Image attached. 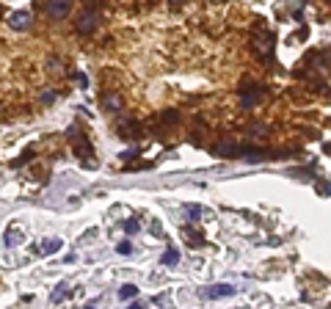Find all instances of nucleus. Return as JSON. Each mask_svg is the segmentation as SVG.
Wrapping results in <instances>:
<instances>
[{
    "instance_id": "f257e3e1",
    "label": "nucleus",
    "mask_w": 331,
    "mask_h": 309,
    "mask_svg": "<svg viewBox=\"0 0 331 309\" xmlns=\"http://www.w3.org/2000/svg\"><path fill=\"white\" fill-rule=\"evenodd\" d=\"M67 136H69V141H72V147H75V155L83 160V166H94V160H91L94 147H91V141H88V136H86V127H83V125H72Z\"/></svg>"
},
{
    "instance_id": "f03ea898",
    "label": "nucleus",
    "mask_w": 331,
    "mask_h": 309,
    "mask_svg": "<svg viewBox=\"0 0 331 309\" xmlns=\"http://www.w3.org/2000/svg\"><path fill=\"white\" fill-rule=\"evenodd\" d=\"M251 47H254V52H257L265 64H270V61H273V52H276V33L259 28V31L254 33V39H251Z\"/></svg>"
},
{
    "instance_id": "7ed1b4c3",
    "label": "nucleus",
    "mask_w": 331,
    "mask_h": 309,
    "mask_svg": "<svg viewBox=\"0 0 331 309\" xmlns=\"http://www.w3.org/2000/svg\"><path fill=\"white\" fill-rule=\"evenodd\" d=\"M99 25V6L97 3H86L83 6V14L78 17V33L83 36H88V33H94Z\"/></svg>"
},
{
    "instance_id": "20e7f679",
    "label": "nucleus",
    "mask_w": 331,
    "mask_h": 309,
    "mask_svg": "<svg viewBox=\"0 0 331 309\" xmlns=\"http://www.w3.org/2000/svg\"><path fill=\"white\" fill-rule=\"evenodd\" d=\"M265 97V86L262 83H248V86H240V105L243 108H251L257 105L259 100Z\"/></svg>"
},
{
    "instance_id": "39448f33",
    "label": "nucleus",
    "mask_w": 331,
    "mask_h": 309,
    "mask_svg": "<svg viewBox=\"0 0 331 309\" xmlns=\"http://www.w3.org/2000/svg\"><path fill=\"white\" fill-rule=\"evenodd\" d=\"M235 293H238L235 284H210V287L202 290V298L215 301V298H227V295H235Z\"/></svg>"
},
{
    "instance_id": "423d86ee",
    "label": "nucleus",
    "mask_w": 331,
    "mask_h": 309,
    "mask_svg": "<svg viewBox=\"0 0 331 309\" xmlns=\"http://www.w3.org/2000/svg\"><path fill=\"white\" fill-rule=\"evenodd\" d=\"M9 25L14 28V31H28V28L33 25V20H31L28 11H14V14L9 17Z\"/></svg>"
},
{
    "instance_id": "0eeeda50",
    "label": "nucleus",
    "mask_w": 331,
    "mask_h": 309,
    "mask_svg": "<svg viewBox=\"0 0 331 309\" xmlns=\"http://www.w3.org/2000/svg\"><path fill=\"white\" fill-rule=\"evenodd\" d=\"M61 249H64V240H61V237H44V240L39 243L36 252L47 257V254H56V252H61Z\"/></svg>"
},
{
    "instance_id": "6e6552de",
    "label": "nucleus",
    "mask_w": 331,
    "mask_h": 309,
    "mask_svg": "<svg viewBox=\"0 0 331 309\" xmlns=\"http://www.w3.org/2000/svg\"><path fill=\"white\" fill-rule=\"evenodd\" d=\"M41 9H44L47 14H50L52 20H56V17H67L69 11H72V3H44Z\"/></svg>"
},
{
    "instance_id": "1a4fd4ad",
    "label": "nucleus",
    "mask_w": 331,
    "mask_h": 309,
    "mask_svg": "<svg viewBox=\"0 0 331 309\" xmlns=\"http://www.w3.org/2000/svg\"><path fill=\"white\" fill-rule=\"evenodd\" d=\"M3 243L6 246H20L22 243V229H17V226H9V229H6V235H3Z\"/></svg>"
},
{
    "instance_id": "9d476101",
    "label": "nucleus",
    "mask_w": 331,
    "mask_h": 309,
    "mask_svg": "<svg viewBox=\"0 0 331 309\" xmlns=\"http://www.w3.org/2000/svg\"><path fill=\"white\" fill-rule=\"evenodd\" d=\"M69 293H72V290H69V284L67 282H61V284H58V287L56 290H52V295H50V301H52V304H61V301L64 298H67V295Z\"/></svg>"
},
{
    "instance_id": "9b49d317",
    "label": "nucleus",
    "mask_w": 331,
    "mask_h": 309,
    "mask_svg": "<svg viewBox=\"0 0 331 309\" xmlns=\"http://www.w3.org/2000/svg\"><path fill=\"white\" fill-rule=\"evenodd\" d=\"M177 260H180V252H177L174 246H169V249H165V254H163V265L174 268V265H177Z\"/></svg>"
},
{
    "instance_id": "f8f14e48",
    "label": "nucleus",
    "mask_w": 331,
    "mask_h": 309,
    "mask_svg": "<svg viewBox=\"0 0 331 309\" xmlns=\"http://www.w3.org/2000/svg\"><path fill=\"white\" fill-rule=\"evenodd\" d=\"M102 105H105V110H119L122 108V100L116 94H105L102 97Z\"/></svg>"
},
{
    "instance_id": "ddd939ff",
    "label": "nucleus",
    "mask_w": 331,
    "mask_h": 309,
    "mask_svg": "<svg viewBox=\"0 0 331 309\" xmlns=\"http://www.w3.org/2000/svg\"><path fill=\"white\" fill-rule=\"evenodd\" d=\"M138 295V287L135 284H124V287H119V298L122 301H130V298H135Z\"/></svg>"
},
{
    "instance_id": "4468645a",
    "label": "nucleus",
    "mask_w": 331,
    "mask_h": 309,
    "mask_svg": "<svg viewBox=\"0 0 331 309\" xmlns=\"http://www.w3.org/2000/svg\"><path fill=\"white\" fill-rule=\"evenodd\" d=\"M185 215H188V221H191V224H196L199 215H202V207H199V205H188V207H185Z\"/></svg>"
},
{
    "instance_id": "2eb2a0df",
    "label": "nucleus",
    "mask_w": 331,
    "mask_h": 309,
    "mask_svg": "<svg viewBox=\"0 0 331 309\" xmlns=\"http://www.w3.org/2000/svg\"><path fill=\"white\" fill-rule=\"evenodd\" d=\"M31 157H33V147H31V149H25V155H20L17 160H11V168H20V166H25V163L31 160Z\"/></svg>"
},
{
    "instance_id": "dca6fc26",
    "label": "nucleus",
    "mask_w": 331,
    "mask_h": 309,
    "mask_svg": "<svg viewBox=\"0 0 331 309\" xmlns=\"http://www.w3.org/2000/svg\"><path fill=\"white\" fill-rule=\"evenodd\" d=\"M141 229V224L135 218H130V221H124V232H127V235H135V232Z\"/></svg>"
},
{
    "instance_id": "f3484780",
    "label": "nucleus",
    "mask_w": 331,
    "mask_h": 309,
    "mask_svg": "<svg viewBox=\"0 0 331 309\" xmlns=\"http://www.w3.org/2000/svg\"><path fill=\"white\" fill-rule=\"evenodd\" d=\"M138 155H141L138 147H130L127 152H122V160H133V157H138Z\"/></svg>"
},
{
    "instance_id": "a211bd4d",
    "label": "nucleus",
    "mask_w": 331,
    "mask_h": 309,
    "mask_svg": "<svg viewBox=\"0 0 331 309\" xmlns=\"http://www.w3.org/2000/svg\"><path fill=\"white\" fill-rule=\"evenodd\" d=\"M75 80L80 83V89H88V78H86L83 72H75Z\"/></svg>"
},
{
    "instance_id": "6ab92c4d",
    "label": "nucleus",
    "mask_w": 331,
    "mask_h": 309,
    "mask_svg": "<svg viewBox=\"0 0 331 309\" xmlns=\"http://www.w3.org/2000/svg\"><path fill=\"white\" fill-rule=\"evenodd\" d=\"M116 252H119V254H130V252H133V246L124 240V243H119V246H116Z\"/></svg>"
},
{
    "instance_id": "aec40b11",
    "label": "nucleus",
    "mask_w": 331,
    "mask_h": 309,
    "mask_svg": "<svg viewBox=\"0 0 331 309\" xmlns=\"http://www.w3.org/2000/svg\"><path fill=\"white\" fill-rule=\"evenodd\" d=\"M52 100H58L56 91H47V94H41V102H52Z\"/></svg>"
},
{
    "instance_id": "412c9836",
    "label": "nucleus",
    "mask_w": 331,
    "mask_h": 309,
    "mask_svg": "<svg viewBox=\"0 0 331 309\" xmlns=\"http://www.w3.org/2000/svg\"><path fill=\"white\" fill-rule=\"evenodd\" d=\"M149 229L155 232V235H160V237H163V229H160V224H157V221H152V224H149Z\"/></svg>"
},
{
    "instance_id": "4be33fe9",
    "label": "nucleus",
    "mask_w": 331,
    "mask_h": 309,
    "mask_svg": "<svg viewBox=\"0 0 331 309\" xmlns=\"http://www.w3.org/2000/svg\"><path fill=\"white\" fill-rule=\"evenodd\" d=\"M127 309H146V304H141V301H135V304H130Z\"/></svg>"
},
{
    "instance_id": "5701e85b",
    "label": "nucleus",
    "mask_w": 331,
    "mask_h": 309,
    "mask_svg": "<svg viewBox=\"0 0 331 309\" xmlns=\"http://www.w3.org/2000/svg\"><path fill=\"white\" fill-rule=\"evenodd\" d=\"M86 309H99V301H91V304H88Z\"/></svg>"
}]
</instances>
